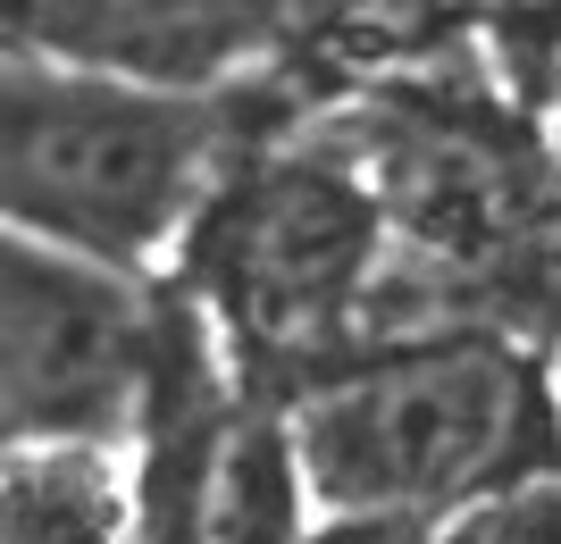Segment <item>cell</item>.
<instances>
[{
	"label": "cell",
	"mask_w": 561,
	"mask_h": 544,
	"mask_svg": "<svg viewBox=\"0 0 561 544\" xmlns=\"http://www.w3.org/2000/svg\"><path fill=\"white\" fill-rule=\"evenodd\" d=\"M268 18L252 9H18L0 18V43L43 59V68L93 76V84H126V93H168L193 101L202 84L252 59Z\"/></svg>",
	"instance_id": "5"
},
{
	"label": "cell",
	"mask_w": 561,
	"mask_h": 544,
	"mask_svg": "<svg viewBox=\"0 0 561 544\" xmlns=\"http://www.w3.org/2000/svg\"><path fill=\"white\" fill-rule=\"evenodd\" d=\"M0 544H135V452L117 436L0 444Z\"/></svg>",
	"instance_id": "6"
},
{
	"label": "cell",
	"mask_w": 561,
	"mask_h": 544,
	"mask_svg": "<svg viewBox=\"0 0 561 544\" xmlns=\"http://www.w3.org/2000/svg\"><path fill=\"white\" fill-rule=\"evenodd\" d=\"M519 436H537V378L478 335L360 360L310 385L285 419L310 520L436 528L461 502L519 486Z\"/></svg>",
	"instance_id": "1"
},
{
	"label": "cell",
	"mask_w": 561,
	"mask_h": 544,
	"mask_svg": "<svg viewBox=\"0 0 561 544\" xmlns=\"http://www.w3.org/2000/svg\"><path fill=\"white\" fill-rule=\"evenodd\" d=\"M151 310L126 277L0 235V444L25 436H110L142 394Z\"/></svg>",
	"instance_id": "4"
},
{
	"label": "cell",
	"mask_w": 561,
	"mask_h": 544,
	"mask_svg": "<svg viewBox=\"0 0 561 544\" xmlns=\"http://www.w3.org/2000/svg\"><path fill=\"white\" fill-rule=\"evenodd\" d=\"M310 536V495L285 444V419H243L210 436L202 486H193V544H302Z\"/></svg>",
	"instance_id": "7"
},
{
	"label": "cell",
	"mask_w": 561,
	"mask_h": 544,
	"mask_svg": "<svg viewBox=\"0 0 561 544\" xmlns=\"http://www.w3.org/2000/svg\"><path fill=\"white\" fill-rule=\"evenodd\" d=\"M427 544H553V486L528 477V486H494V495L461 502L427 528Z\"/></svg>",
	"instance_id": "8"
},
{
	"label": "cell",
	"mask_w": 561,
	"mask_h": 544,
	"mask_svg": "<svg viewBox=\"0 0 561 544\" xmlns=\"http://www.w3.org/2000/svg\"><path fill=\"white\" fill-rule=\"evenodd\" d=\"M386 193L352 160H268L202 218V277L252 335H328L377 277Z\"/></svg>",
	"instance_id": "3"
},
{
	"label": "cell",
	"mask_w": 561,
	"mask_h": 544,
	"mask_svg": "<svg viewBox=\"0 0 561 544\" xmlns=\"http://www.w3.org/2000/svg\"><path fill=\"white\" fill-rule=\"evenodd\" d=\"M210 109L0 50V235L142 268L202 201Z\"/></svg>",
	"instance_id": "2"
}]
</instances>
